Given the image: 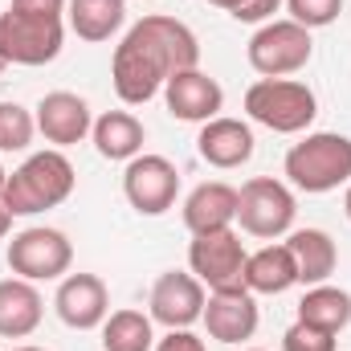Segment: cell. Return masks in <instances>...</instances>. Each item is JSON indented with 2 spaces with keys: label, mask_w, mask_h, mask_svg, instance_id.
<instances>
[{
  "label": "cell",
  "mask_w": 351,
  "mask_h": 351,
  "mask_svg": "<svg viewBox=\"0 0 351 351\" xmlns=\"http://www.w3.org/2000/svg\"><path fill=\"white\" fill-rule=\"evenodd\" d=\"M192 66H200L196 33L184 21H176V16L147 12L114 45L110 82H114V94L123 98V106H147L160 90L168 86L172 74L192 70Z\"/></svg>",
  "instance_id": "1"
},
{
  "label": "cell",
  "mask_w": 351,
  "mask_h": 351,
  "mask_svg": "<svg viewBox=\"0 0 351 351\" xmlns=\"http://www.w3.org/2000/svg\"><path fill=\"white\" fill-rule=\"evenodd\" d=\"M70 0H8L0 12V58L8 66H49L66 45Z\"/></svg>",
  "instance_id": "2"
},
{
  "label": "cell",
  "mask_w": 351,
  "mask_h": 351,
  "mask_svg": "<svg viewBox=\"0 0 351 351\" xmlns=\"http://www.w3.org/2000/svg\"><path fill=\"white\" fill-rule=\"evenodd\" d=\"M74 184H78V172H74L70 156L58 147H45V152L25 156V164L8 172L0 200L12 217H37V213L66 204L74 196Z\"/></svg>",
  "instance_id": "3"
},
{
  "label": "cell",
  "mask_w": 351,
  "mask_h": 351,
  "mask_svg": "<svg viewBox=\"0 0 351 351\" xmlns=\"http://www.w3.org/2000/svg\"><path fill=\"white\" fill-rule=\"evenodd\" d=\"M286 180L306 192V196H323L335 188L351 184V139L339 131H306L282 160Z\"/></svg>",
  "instance_id": "4"
},
{
  "label": "cell",
  "mask_w": 351,
  "mask_h": 351,
  "mask_svg": "<svg viewBox=\"0 0 351 351\" xmlns=\"http://www.w3.org/2000/svg\"><path fill=\"white\" fill-rule=\"evenodd\" d=\"M245 114L274 135H302L319 119V98L298 78H258L245 90Z\"/></svg>",
  "instance_id": "5"
},
{
  "label": "cell",
  "mask_w": 351,
  "mask_h": 351,
  "mask_svg": "<svg viewBox=\"0 0 351 351\" xmlns=\"http://www.w3.org/2000/svg\"><path fill=\"white\" fill-rule=\"evenodd\" d=\"M245 58H250V70L258 78H290L298 70L311 66L315 58V37L311 29H302L298 21L290 16H274L258 25V33L250 37L245 45Z\"/></svg>",
  "instance_id": "6"
},
{
  "label": "cell",
  "mask_w": 351,
  "mask_h": 351,
  "mask_svg": "<svg viewBox=\"0 0 351 351\" xmlns=\"http://www.w3.org/2000/svg\"><path fill=\"white\" fill-rule=\"evenodd\" d=\"M294 217H298V200H294L290 184H282L274 176H254L237 188L241 233H250L258 241H278L294 229Z\"/></svg>",
  "instance_id": "7"
},
{
  "label": "cell",
  "mask_w": 351,
  "mask_h": 351,
  "mask_svg": "<svg viewBox=\"0 0 351 351\" xmlns=\"http://www.w3.org/2000/svg\"><path fill=\"white\" fill-rule=\"evenodd\" d=\"M4 262L25 282H62L70 274V265H74V245H70V237L62 229L29 225V229L12 233Z\"/></svg>",
  "instance_id": "8"
},
{
  "label": "cell",
  "mask_w": 351,
  "mask_h": 351,
  "mask_svg": "<svg viewBox=\"0 0 351 351\" xmlns=\"http://www.w3.org/2000/svg\"><path fill=\"white\" fill-rule=\"evenodd\" d=\"M245 241L237 229H217V233H192L188 241V269L200 278L204 290H233L241 286L245 274Z\"/></svg>",
  "instance_id": "9"
},
{
  "label": "cell",
  "mask_w": 351,
  "mask_h": 351,
  "mask_svg": "<svg viewBox=\"0 0 351 351\" xmlns=\"http://www.w3.org/2000/svg\"><path fill=\"white\" fill-rule=\"evenodd\" d=\"M123 196L139 217H164L180 196V168L168 156L143 152L123 168Z\"/></svg>",
  "instance_id": "10"
},
{
  "label": "cell",
  "mask_w": 351,
  "mask_h": 351,
  "mask_svg": "<svg viewBox=\"0 0 351 351\" xmlns=\"http://www.w3.org/2000/svg\"><path fill=\"white\" fill-rule=\"evenodd\" d=\"M204 302H208V290L200 286V278L192 269H164L152 282L147 315H152V323H160L168 331H184V327L200 323Z\"/></svg>",
  "instance_id": "11"
},
{
  "label": "cell",
  "mask_w": 351,
  "mask_h": 351,
  "mask_svg": "<svg viewBox=\"0 0 351 351\" xmlns=\"http://www.w3.org/2000/svg\"><path fill=\"white\" fill-rule=\"evenodd\" d=\"M208 339L217 343H245L258 335V323H262V311H258V294H250L245 286H233V290H208V302H204V315H200Z\"/></svg>",
  "instance_id": "12"
},
{
  "label": "cell",
  "mask_w": 351,
  "mask_h": 351,
  "mask_svg": "<svg viewBox=\"0 0 351 351\" xmlns=\"http://www.w3.org/2000/svg\"><path fill=\"white\" fill-rule=\"evenodd\" d=\"M33 119H37V135L45 143H53L58 152H66V147L90 139V127H94L90 102L82 94H74V90H49L33 106Z\"/></svg>",
  "instance_id": "13"
},
{
  "label": "cell",
  "mask_w": 351,
  "mask_h": 351,
  "mask_svg": "<svg viewBox=\"0 0 351 351\" xmlns=\"http://www.w3.org/2000/svg\"><path fill=\"white\" fill-rule=\"evenodd\" d=\"M53 311L70 331H98L110 315V290L98 274H66L58 282Z\"/></svg>",
  "instance_id": "14"
},
{
  "label": "cell",
  "mask_w": 351,
  "mask_h": 351,
  "mask_svg": "<svg viewBox=\"0 0 351 351\" xmlns=\"http://www.w3.org/2000/svg\"><path fill=\"white\" fill-rule=\"evenodd\" d=\"M254 127L245 119H229V114H217L208 123H200V135H196V156L217 168V172H233L241 164L254 160Z\"/></svg>",
  "instance_id": "15"
},
{
  "label": "cell",
  "mask_w": 351,
  "mask_h": 351,
  "mask_svg": "<svg viewBox=\"0 0 351 351\" xmlns=\"http://www.w3.org/2000/svg\"><path fill=\"white\" fill-rule=\"evenodd\" d=\"M164 106L180 123H208V119H217L225 110V90H221V82L213 74L192 66V70H180V74L168 78Z\"/></svg>",
  "instance_id": "16"
},
{
  "label": "cell",
  "mask_w": 351,
  "mask_h": 351,
  "mask_svg": "<svg viewBox=\"0 0 351 351\" xmlns=\"http://www.w3.org/2000/svg\"><path fill=\"white\" fill-rule=\"evenodd\" d=\"M188 233H217V229H233L237 225V188L225 180H204L184 196L180 208Z\"/></svg>",
  "instance_id": "17"
},
{
  "label": "cell",
  "mask_w": 351,
  "mask_h": 351,
  "mask_svg": "<svg viewBox=\"0 0 351 351\" xmlns=\"http://www.w3.org/2000/svg\"><path fill=\"white\" fill-rule=\"evenodd\" d=\"M45 319V298L37 282L0 278V339H29Z\"/></svg>",
  "instance_id": "18"
},
{
  "label": "cell",
  "mask_w": 351,
  "mask_h": 351,
  "mask_svg": "<svg viewBox=\"0 0 351 351\" xmlns=\"http://www.w3.org/2000/svg\"><path fill=\"white\" fill-rule=\"evenodd\" d=\"M90 143L102 160L110 164H131L135 156H143L147 143V127L131 114V110H102L90 127Z\"/></svg>",
  "instance_id": "19"
},
{
  "label": "cell",
  "mask_w": 351,
  "mask_h": 351,
  "mask_svg": "<svg viewBox=\"0 0 351 351\" xmlns=\"http://www.w3.org/2000/svg\"><path fill=\"white\" fill-rule=\"evenodd\" d=\"M286 250L294 254L298 265V286H319V282H331L335 265H339V245L327 229H290L286 233Z\"/></svg>",
  "instance_id": "20"
},
{
  "label": "cell",
  "mask_w": 351,
  "mask_h": 351,
  "mask_svg": "<svg viewBox=\"0 0 351 351\" xmlns=\"http://www.w3.org/2000/svg\"><path fill=\"white\" fill-rule=\"evenodd\" d=\"M241 286L250 294H286L290 286H298V265H294V254L286 250V241H269L258 254H250Z\"/></svg>",
  "instance_id": "21"
},
{
  "label": "cell",
  "mask_w": 351,
  "mask_h": 351,
  "mask_svg": "<svg viewBox=\"0 0 351 351\" xmlns=\"http://www.w3.org/2000/svg\"><path fill=\"white\" fill-rule=\"evenodd\" d=\"M123 25H127V0H70L66 4V29L78 41L102 45Z\"/></svg>",
  "instance_id": "22"
},
{
  "label": "cell",
  "mask_w": 351,
  "mask_h": 351,
  "mask_svg": "<svg viewBox=\"0 0 351 351\" xmlns=\"http://www.w3.org/2000/svg\"><path fill=\"white\" fill-rule=\"evenodd\" d=\"M294 319L306 323V327H319V331H327V335H343L351 327V294L343 286H331V282L306 286V294H302Z\"/></svg>",
  "instance_id": "23"
},
{
  "label": "cell",
  "mask_w": 351,
  "mask_h": 351,
  "mask_svg": "<svg viewBox=\"0 0 351 351\" xmlns=\"http://www.w3.org/2000/svg\"><path fill=\"white\" fill-rule=\"evenodd\" d=\"M98 331H102V351H152L156 348V323H152L147 311H135V306L110 311Z\"/></svg>",
  "instance_id": "24"
},
{
  "label": "cell",
  "mask_w": 351,
  "mask_h": 351,
  "mask_svg": "<svg viewBox=\"0 0 351 351\" xmlns=\"http://www.w3.org/2000/svg\"><path fill=\"white\" fill-rule=\"evenodd\" d=\"M37 139V119L21 102H0V152H29Z\"/></svg>",
  "instance_id": "25"
},
{
  "label": "cell",
  "mask_w": 351,
  "mask_h": 351,
  "mask_svg": "<svg viewBox=\"0 0 351 351\" xmlns=\"http://www.w3.org/2000/svg\"><path fill=\"white\" fill-rule=\"evenodd\" d=\"M286 4V12H290V21H298L302 29H327V25H335L339 21V12H343V0H282Z\"/></svg>",
  "instance_id": "26"
},
{
  "label": "cell",
  "mask_w": 351,
  "mask_h": 351,
  "mask_svg": "<svg viewBox=\"0 0 351 351\" xmlns=\"http://www.w3.org/2000/svg\"><path fill=\"white\" fill-rule=\"evenodd\" d=\"M282 351H335V335L319 331V327H306V323H290L282 331Z\"/></svg>",
  "instance_id": "27"
},
{
  "label": "cell",
  "mask_w": 351,
  "mask_h": 351,
  "mask_svg": "<svg viewBox=\"0 0 351 351\" xmlns=\"http://www.w3.org/2000/svg\"><path fill=\"white\" fill-rule=\"evenodd\" d=\"M278 8H282V0H237L229 16L241 25H265V21H274Z\"/></svg>",
  "instance_id": "28"
},
{
  "label": "cell",
  "mask_w": 351,
  "mask_h": 351,
  "mask_svg": "<svg viewBox=\"0 0 351 351\" xmlns=\"http://www.w3.org/2000/svg\"><path fill=\"white\" fill-rule=\"evenodd\" d=\"M152 351H208V348H204L200 335H192V327H184V331H168V335H160Z\"/></svg>",
  "instance_id": "29"
},
{
  "label": "cell",
  "mask_w": 351,
  "mask_h": 351,
  "mask_svg": "<svg viewBox=\"0 0 351 351\" xmlns=\"http://www.w3.org/2000/svg\"><path fill=\"white\" fill-rule=\"evenodd\" d=\"M12 221H16V217H12V213L4 208V200H0V241H4L8 233H12Z\"/></svg>",
  "instance_id": "30"
},
{
  "label": "cell",
  "mask_w": 351,
  "mask_h": 351,
  "mask_svg": "<svg viewBox=\"0 0 351 351\" xmlns=\"http://www.w3.org/2000/svg\"><path fill=\"white\" fill-rule=\"evenodd\" d=\"M204 4H213V8H225V12H233V4H237V0H204Z\"/></svg>",
  "instance_id": "31"
},
{
  "label": "cell",
  "mask_w": 351,
  "mask_h": 351,
  "mask_svg": "<svg viewBox=\"0 0 351 351\" xmlns=\"http://www.w3.org/2000/svg\"><path fill=\"white\" fill-rule=\"evenodd\" d=\"M343 213H348V221H351V184H348V192H343Z\"/></svg>",
  "instance_id": "32"
},
{
  "label": "cell",
  "mask_w": 351,
  "mask_h": 351,
  "mask_svg": "<svg viewBox=\"0 0 351 351\" xmlns=\"http://www.w3.org/2000/svg\"><path fill=\"white\" fill-rule=\"evenodd\" d=\"M12 351H45V348H37V343H16Z\"/></svg>",
  "instance_id": "33"
},
{
  "label": "cell",
  "mask_w": 351,
  "mask_h": 351,
  "mask_svg": "<svg viewBox=\"0 0 351 351\" xmlns=\"http://www.w3.org/2000/svg\"><path fill=\"white\" fill-rule=\"evenodd\" d=\"M4 180H8V172H4V164H0V196H4Z\"/></svg>",
  "instance_id": "34"
},
{
  "label": "cell",
  "mask_w": 351,
  "mask_h": 351,
  "mask_svg": "<svg viewBox=\"0 0 351 351\" xmlns=\"http://www.w3.org/2000/svg\"><path fill=\"white\" fill-rule=\"evenodd\" d=\"M4 70H8V62H4V58H0V74H4Z\"/></svg>",
  "instance_id": "35"
},
{
  "label": "cell",
  "mask_w": 351,
  "mask_h": 351,
  "mask_svg": "<svg viewBox=\"0 0 351 351\" xmlns=\"http://www.w3.org/2000/svg\"><path fill=\"white\" fill-rule=\"evenodd\" d=\"M241 351H262V348H241Z\"/></svg>",
  "instance_id": "36"
}]
</instances>
